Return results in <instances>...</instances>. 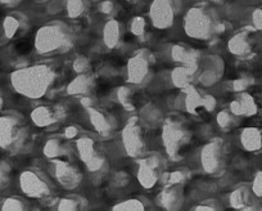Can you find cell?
I'll return each mask as SVG.
<instances>
[{
    "label": "cell",
    "instance_id": "cell-1",
    "mask_svg": "<svg viewBox=\"0 0 262 211\" xmlns=\"http://www.w3.org/2000/svg\"><path fill=\"white\" fill-rule=\"evenodd\" d=\"M31 47L32 45L30 44L29 41H21L19 44H17V52L21 53V54H27V53L31 50Z\"/></svg>",
    "mask_w": 262,
    "mask_h": 211
},
{
    "label": "cell",
    "instance_id": "cell-2",
    "mask_svg": "<svg viewBox=\"0 0 262 211\" xmlns=\"http://www.w3.org/2000/svg\"><path fill=\"white\" fill-rule=\"evenodd\" d=\"M258 191H261L262 192V179H261V183H259V185H258Z\"/></svg>",
    "mask_w": 262,
    "mask_h": 211
}]
</instances>
